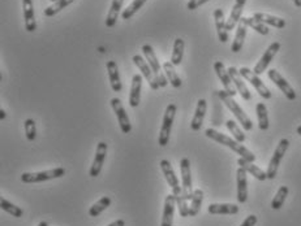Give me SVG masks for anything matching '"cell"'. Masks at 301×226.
<instances>
[{"mask_svg":"<svg viewBox=\"0 0 301 226\" xmlns=\"http://www.w3.org/2000/svg\"><path fill=\"white\" fill-rule=\"evenodd\" d=\"M225 126H227L228 130L231 131V134H234L235 139H236L237 142H240V143H244L245 142V139H247V137H245V134H244V133H242L241 129H240L239 126H237L236 121L228 120L227 122H225Z\"/></svg>","mask_w":301,"mask_h":226,"instance_id":"cell-40","label":"cell"},{"mask_svg":"<svg viewBox=\"0 0 301 226\" xmlns=\"http://www.w3.org/2000/svg\"><path fill=\"white\" fill-rule=\"evenodd\" d=\"M296 131H297V134H298V135H301V125L298 126L297 129H296Z\"/></svg>","mask_w":301,"mask_h":226,"instance_id":"cell-49","label":"cell"},{"mask_svg":"<svg viewBox=\"0 0 301 226\" xmlns=\"http://www.w3.org/2000/svg\"><path fill=\"white\" fill-rule=\"evenodd\" d=\"M293 2H295V0H293Z\"/></svg>","mask_w":301,"mask_h":226,"instance_id":"cell-51","label":"cell"},{"mask_svg":"<svg viewBox=\"0 0 301 226\" xmlns=\"http://www.w3.org/2000/svg\"><path fill=\"white\" fill-rule=\"evenodd\" d=\"M107 72H108V79H110L111 87L115 92H120L123 86H121V81H120V74H119V68L118 64L115 61H107Z\"/></svg>","mask_w":301,"mask_h":226,"instance_id":"cell-26","label":"cell"},{"mask_svg":"<svg viewBox=\"0 0 301 226\" xmlns=\"http://www.w3.org/2000/svg\"><path fill=\"white\" fill-rule=\"evenodd\" d=\"M159 165H161V171L162 173H163L164 178H166L167 183H168L170 187L172 189V194H174V195H179V194L183 191V187L179 183V179L178 177H176V174H175V171L174 168H172L171 162H170L168 160H162Z\"/></svg>","mask_w":301,"mask_h":226,"instance_id":"cell-9","label":"cell"},{"mask_svg":"<svg viewBox=\"0 0 301 226\" xmlns=\"http://www.w3.org/2000/svg\"><path fill=\"white\" fill-rule=\"evenodd\" d=\"M288 193H290V190H288L287 186H281L280 189H279L276 195L274 196L273 201H271V208H273L274 211L280 210L281 207H283V204H285L286 201V198L288 196Z\"/></svg>","mask_w":301,"mask_h":226,"instance_id":"cell-37","label":"cell"},{"mask_svg":"<svg viewBox=\"0 0 301 226\" xmlns=\"http://www.w3.org/2000/svg\"><path fill=\"white\" fill-rule=\"evenodd\" d=\"M111 108H112L114 112H115L116 118H118L119 124H120L121 131H123L124 134H129L130 131H132V125H130L129 117H128L127 112H125V109H124L120 99L118 98L111 99Z\"/></svg>","mask_w":301,"mask_h":226,"instance_id":"cell-8","label":"cell"},{"mask_svg":"<svg viewBox=\"0 0 301 226\" xmlns=\"http://www.w3.org/2000/svg\"><path fill=\"white\" fill-rule=\"evenodd\" d=\"M0 208H2L4 212L9 213V215L13 216V217H16V218H20L24 216V211L21 210L20 207L14 206V204H12L11 201H8L7 199H4V198L0 199Z\"/></svg>","mask_w":301,"mask_h":226,"instance_id":"cell-36","label":"cell"},{"mask_svg":"<svg viewBox=\"0 0 301 226\" xmlns=\"http://www.w3.org/2000/svg\"><path fill=\"white\" fill-rule=\"evenodd\" d=\"M237 164H239V167H241L242 169H245L248 173H251L254 178L258 179V181H266V179H268V173L262 171L261 168H258L257 165H254L253 161H249V160L244 159V157H240V159L237 160Z\"/></svg>","mask_w":301,"mask_h":226,"instance_id":"cell-20","label":"cell"},{"mask_svg":"<svg viewBox=\"0 0 301 226\" xmlns=\"http://www.w3.org/2000/svg\"><path fill=\"white\" fill-rule=\"evenodd\" d=\"M208 212L210 215H236L239 213V207L236 204L230 203H214L208 207Z\"/></svg>","mask_w":301,"mask_h":226,"instance_id":"cell-24","label":"cell"},{"mask_svg":"<svg viewBox=\"0 0 301 226\" xmlns=\"http://www.w3.org/2000/svg\"><path fill=\"white\" fill-rule=\"evenodd\" d=\"M7 117V115H6V111H4V109H0V120L3 121L4 118Z\"/></svg>","mask_w":301,"mask_h":226,"instance_id":"cell-46","label":"cell"},{"mask_svg":"<svg viewBox=\"0 0 301 226\" xmlns=\"http://www.w3.org/2000/svg\"><path fill=\"white\" fill-rule=\"evenodd\" d=\"M240 74L242 75V78L247 79L248 82H251V84L253 85V87L257 90V92H258V94L262 96V98L266 99V100L271 98L270 90H269L268 87L265 86V84L262 82V79L259 78L258 75H257L256 73L253 72V70H251L249 68L242 67L241 69H240Z\"/></svg>","mask_w":301,"mask_h":226,"instance_id":"cell-7","label":"cell"},{"mask_svg":"<svg viewBox=\"0 0 301 226\" xmlns=\"http://www.w3.org/2000/svg\"><path fill=\"white\" fill-rule=\"evenodd\" d=\"M208 2H210V0H189L188 4H186V8H188L189 11H194V9L200 8L202 4L208 3Z\"/></svg>","mask_w":301,"mask_h":226,"instance_id":"cell-43","label":"cell"},{"mask_svg":"<svg viewBox=\"0 0 301 226\" xmlns=\"http://www.w3.org/2000/svg\"><path fill=\"white\" fill-rule=\"evenodd\" d=\"M257 118H258V126L261 130H268L270 124H269V116H268V108L265 106V103H258L256 107Z\"/></svg>","mask_w":301,"mask_h":226,"instance_id":"cell-33","label":"cell"},{"mask_svg":"<svg viewBox=\"0 0 301 226\" xmlns=\"http://www.w3.org/2000/svg\"><path fill=\"white\" fill-rule=\"evenodd\" d=\"M124 0H114L111 9L108 11L107 18H106V26L107 28H114L116 25V21H118L119 12H120L121 7H123Z\"/></svg>","mask_w":301,"mask_h":226,"instance_id":"cell-30","label":"cell"},{"mask_svg":"<svg viewBox=\"0 0 301 226\" xmlns=\"http://www.w3.org/2000/svg\"><path fill=\"white\" fill-rule=\"evenodd\" d=\"M280 50V43L279 42H273L270 46H269V48L266 51H265V53L262 55V57L259 59V61L257 63L256 67H254L253 72L256 73L257 75L262 74V73L265 72V70L268 69L269 64L271 63V60L274 59V56L278 53V51Z\"/></svg>","mask_w":301,"mask_h":226,"instance_id":"cell-13","label":"cell"},{"mask_svg":"<svg viewBox=\"0 0 301 226\" xmlns=\"http://www.w3.org/2000/svg\"><path fill=\"white\" fill-rule=\"evenodd\" d=\"M106 155H107V145L104 142H99L97 146L96 150V157H94L93 165L90 168V172H89V176L90 177H98L101 174L102 167H103L104 159H106Z\"/></svg>","mask_w":301,"mask_h":226,"instance_id":"cell-15","label":"cell"},{"mask_svg":"<svg viewBox=\"0 0 301 226\" xmlns=\"http://www.w3.org/2000/svg\"><path fill=\"white\" fill-rule=\"evenodd\" d=\"M51 2H54V3H55V2H57V0H51Z\"/></svg>","mask_w":301,"mask_h":226,"instance_id":"cell-50","label":"cell"},{"mask_svg":"<svg viewBox=\"0 0 301 226\" xmlns=\"http://www.w3.org/2000/svg\"><path fill=\"white\" fill-rule=\"evenodd\" d=\"M253 17L257 21H259V23L265 24V25L274 26V28L276 29L286 28V20H283V18H280V17L271 16V14H268V13H261V12L254 13Z\"/></svg>","mask_w":301,"mask_h":226,"instance_id":"cell-27","label":"cell"},{"mask_svg":"<svg viewBox=\"0 0 301 226\" xmlns=\"http://www.w3.org/2000/svg\"><path fill=\"white\" fill-rule=\"evenodd\" d=\"M247 30H248V26L245 25V24L242 23L241 20H240V23L237 24L236 35H235L234 43H232V46H231L232 52L237 53L239 51H241L242 45H244V40H245V38H247Z\"/></svg>","mask_w":301,"mask_h":226,"instance_id":"cell-28","label":"cell"},{"mask_svg":"<svg viewBox=\"0 0 301 226\" xmlns=\"http://www.w3.org/2000/svg\"><path fill=\"white\" fill-rule=\"evenodd\" d=\"M184 47H185V43L181 38H176L174 43V51H172V59L171 63L178 67V65L181 64L183 61V56H184Z\"/></svg>","mask_w":301,"mask_h":226,"instance_id":"cell-31","label":"cell"},{"mask_svg":"<svg viewBox=\"0 0 301 226\" xmlns=\"http://www.w3.org/2000/svg\"><path fill=\"white\" fill-rule=\"evenodd\" d=\"M141 89H142V75L135 74L132 78V86L129 92V106L137 108L141 100Z\"/></svg>","mask_w":301,"mask_h":226,"instance_id":"cell-18","label":"cell"},{"mask_svg":"<svg viewBox=\"0 0 301 226\" xmlns=\"http://www.w3.org/2000/svg\"><path fill=\"white\" fill-rule=\"evenodd\" d=\"M133 63L137 65L138 69H140L141 73H142V75H144L145 78H146L149 86L152 87L153 90L159 89V85H158L157 78H155V75H154V73H153L152 68H150V65L147 64V63L145 61L144 59H142V56H140V55L133 56Z\"/></svg>","mask_w":301,"mask_h":226,"instance_id":"cell-14","label":"cell"},{"mask_svg":"<svg viewBox=\"0 0 301 226\" xmlns=\"http://www.w3.org/2000/svg\"><path fill=\"white\" fill-rule=\"evenodd\" d=\"M147 0H133L132 3L128 6L127 9H124L123 13H121V17H123V20H129L130 17L135 16L136 13L138 12V9L141 8V7L144 6L145 3H146Z\"/></svg>","mask_w":301,"mask_h":226,"instance_id":"cell-39","label":"cell"},{"mask_svg":"<svg viewBox=\"0 0 301 226\" xmlns=\"http://www.w3.org/2000/svg\"><path fill=\"white\" fill-rule=\"evenodd\" d=\"M111 206V199L108 196H103L101 200H98L97 203H94L93 206L90 207V210H89V216L90 217H97V216L101 215L103 211H106L108 207Z\"/></svg>","mask_w":301,"mask_h":226,"instance_id":"cell-34","label":"cell"},{"mask_svg":"<svg viewBox=\"0 0 301 226\" xmlns=\"http://www.w3.org/2000/svg\"><path fill=\"white\" fill-rule=\"evenodd\" d=\"M248 172L242 169L241 167L236 171V181H237V201L240 204H244L248 200Z\"/></svg>","mask_w":301,"mask_h":226,"instance_id":"cell-17","label":"cell"},{"mask_svg":"<svg viewBox=\"0 0 301 226\" xmlns=\"http://www.w3.org/2000/svg\"><path fill=\"white\" fill-rule=\"evenodd\" d=\"M74 0H57L52 6L47 7V8L45 9V16L46 17H52L55 16L57 13H59L62 9H64L65 7H68L69 4L73 3Z\"/></svg>","mask_w":301,"mask_h":226,"instance_id":"cell-38","label":"cell"},{"mask_svg":"<svg viewBox=\"0 0 301 226\" xmlns=\"http://www.w3.org/2000/svg\"><path fill=\"white\" fill-rule=\"evenodd\" d=\"M38 226H48V223L46 222V221H41V222L38 223Z\"/></svg>","mask_w":301,"mask_h":226,"instance_id":"cell-48","label":"cell"},{"mask_svg":"<svg viewBox=\"0 0 301 226\" xmlns=\"http://www.w3.org/2000/svg\"><path fill=\"white\" fill-rule=\"evenodd\" d=\"M124 225H125V221L121 220V218H120V220L114 221V222L110 223V225H108V226H124Z\"/></svg>","mask_w":301,"mask_h":226,"instance_id":"cell-45","label":"cell"},{"mask_svg":"<svg viewBox=\"0 0 301 226\" xmlns=\"http://www.w3.org/2000/svg\"><path fill=\"white\" fill-rule=\"evenodd\" d=\"M293 3H295V6L297 7V8H301V0H295Z\"/></svg>","mask_w":301,"mask_h":226,"instance_id":"cell-47","label":"cell"},{"mask_svg":"<svg viewBox=\"0 0 301 226\" xmlns=\"http://www.w3.org/2000/svg\"><path fill=\"white\" fill-rule=\"evenodd\" d=\"M268 75H269V78H270L271 81H273L274 84H275L276 86L280 89V91L285 94L286 98H287L288 100H295L296 99L295 90H293L292 86H291V85L288 84L287 81H286L285 77H283L280 73L276 72L275 69H270L268 72Z\"/></svg>","mask_w":301,"mask_h":226,"instance_id":"cell-10","label":"cell"},{"mask_svg":"<svg viewBox=\"0 0 301 226\" xmlns=\"http://www.w3.org/2000/svg\"><path fill=\"white\" fill-rule=\"evenodd\" d=\"M192 204L189 206V216L194 217L197 216L198 212L201 210V206H202L203 201V191L202 190H194L193 196H192Z\"/></svg>","mask_w":301,"mask_h":226,"instance_id":"cell-32","label":"cell"},{"mask_svg":"<svg viewBox=\"0 0 301 226\" xmlns=\"http://www.w3.org/2000/svg\"><path fill=\"white\" fill-rule=\"evenodd\" d=\"M228 73H230V75H231L232 82H234L235 87H236L237 92L241 95V98L244 99V100H251L252 99L251 92H249L247 85H245L242 75L240 74V70H237L235 67H230L228 68Z\"/></svg>","mask_w":301,"mask_h":226,"instance_id":"cell-16","label":"cell"},{"mask_svg":"<svg viewBox=\"0 0 301 226\" xmlns=\"http://www.w3.org/2000/svg\"><path fill=\"white\" fill-rule=\"evenodd\" d=\"M214 70H215V73H217L218 78H219L220 82H222V85H223V87H224L225 91H227L231 96L236 95L237 94L236 87H235L234 82H232V78H231V75H230V73H228V69H225L224 64H223L222 61H215L214 63Z\"/></svg>","mask_w":301,"mask_h":226,"instance_id":"cell-12","label":"cell"},{"mask_svg":"<svg viewBox=\"0 0 301 226\" xmlns=\"http://www.w3.org/2000/svg\"><path fill=\"white\" fill-rule=\"evenodd\" d=\"M65 176L64 168H55L50 171L35 172V173H23L21 174V181L24 183H40V182L50 181V179L62 178Z\"/></svg>","mask_w":301,"mask_h":226,"instance_id":"cell-3","label":"cell"},{"mask_svg":"<svg viewBox=\"0 0 301 226\" xmlns=\"http://www.w3.org/2000/svg\"><path fill=\"white\" fill-rule=\"evenodd\" d=\"M141 51L144 52L145 57H146V60L149 61V65H150V68H152L153 73H154L155 78H157V82H158V85H159V87H166L167 84H168V79H167V77L163 74V72L161 70V65H159V61H158V59H157V55H155V52H154V48H153L150 45H144L142 46V48H141Z\"/></svg>","mask_w":301,"mask_h":226,"instance_id":"cell-5","label":"cell"},{"mask_svg":"<svg viewBox=\"0 0 301 226\" xmlns=\"http://www.w3.org/2000/svg\"><path fill=\"white\" fill-rule=\"evenodd\" d=\"M256 223H257V216L251 215V216H248V217L245 218L244 222H242L240 226H254Z\"/></svg>","mask_w":301,"mask_h":226,"instance_id":"cell-44","label":"cell"},{"mask_svg":"<svg viewBox=\"0 0 301 226\" xmlns=\"http://www.w3.org/2000/svg\"><path fill=\"white\" fill-rule=\"evenodd\" d=\"M214 20H215V28H217L218 36H219V40L222 43L228 42V30H227V21L224 20V14L220 8L215 9L214 11Z\"/></svg>","mask_w":301,"mask_h":226,"instance_id":"cell-22","label":"cell"},{"mask_svg":"<svg viewBox=\"0 0 301 226\" xmlns=\"http://www.w3.org/2000/svg\"><path fill=\"white\" fill-rule=\"evenodd\" d=\"M288 147H290V140L286 139V138L280 139L278 147L274 151V155L273 157H271L270 162H269L268 172H266V173H268V179H274L276 177L279 164H280L281 159H283V156L286 155V152H287Z\"/></svg>","mask_w":301,"mask_h":226,"instance_id":"cell-6","label":"cell"},{"mask_svg":"<svg viewBox=\"0 0 301 226\" xmlns=\"http://www.w3.org/2000/svg\"><path fill=\"white\" fill-rule=\"evenodd\" d=\"M180 172L181 182H183V193L188 200H192L194 191H192V173H191V161L188 157H183L180 160Z\"/></svg>","mask_w":301,"mask_h":226,"instance_id":"cell-11","label":"cell"},{"mask_svg":"<svg viewBox=\"0 0 301 226\" xmlns=\"http://www.w3.org/2000/svg\"><path fill=\"white\" fill-rule=\"evenodd\" d=\"M176 104H168L164 112L163 124L161 126V133H159V138H158V143L161 145V147H166L168 145L170 135H171L172 124H174L175 115H176Z\"/></svg>","mask_w":301,"mask_h":226,"instance_id":"cell-4","label":"cell"},{"mask_svg":"<svg viewBox=\"0 0 301 226\" xmlns=\"http://www.w3.org/2000/svg\"><path fill=\"white\" fill-rule=\"evenodd\" d=\"M175 207H176V195H174V194H170V195L166 196V200H164L163 217H162V225L161 226H172Z\"/></svg>","mask_w":301,"mask_h":226,"instance_id":"cell-19","label":"cell"},{"mask_svg":"<svg viewBox=\"0 0 301 226\" xmlns=\"http://www.w3.org/2000/svg\"><path fill=\"white\" fill-rule=\"evenodd\" d=\"M241 21L245 24L247 26H249V28H252L253 30H256L257 33H259L261 35H268L269 34V28L265 24L259 23V21H257L254 17H241Z\"/></svg>","mask_w":301,"mask_h":226,"instance_id":"cell-35","label":"cell"},{"mask_svg":"<svg viewBox=\"0 0 301 226\" xmlns=\"http://www.w3.org/2000/svg\"><path fill=\"white\" fill-rule=\"evenodd\" d=\"M176 206L179 208V213H180L181 217H188L189 216V206H188V199L184 195V193L181 191L179 195H176Z\"/></svg>","mask_w":301,"mask_h":226,"instance_id":"cell-41","label":"cell"},{"mask_svg":"<svg viewBox=\"0 0 301 226\" xmlns=\"http://www.w3.org/2000/svg\"><path fill=\"white\" fill-rule=\"evenodd\" d=\"M24 126H25L26 138H28V140L33 142V140L35 139V137H37V128H35V121H34L33 118H28V120H25Z\"/></svg>","mask_w":301,"mask_h":226,"instance_id":"cell-42","label":"cell"},{"mask_svg":"<svg viewBox=\"0 0 301 226\" xmlns=\"http://www.w3.org/2000/svg\"><path fill=\"white\" fill-rule=\"evenodd\" d=\"M163 70L167 75V79H168L170 84L175 87V89H179L181 87V78L179 77V74L175 70V65L172 63L166 61L163 64Z\"/></svg>","mask_w":301,"mask_h":226,"instance_id":"cell-29","label":"cell"},{"mask_svg":"<svg viewBox=\"0 0 301 226\" xmlns=\"http://www.w3.org/2000/svg\"><path fill=\"white\" fill-rule=\"evenodd\" d=\"M205 135L208 138H210V139H213V140H215V142L220 143V145L225 146V147L231 148L234 152H236L237 155H240V156L244 157V159L249 160V161L254 162V160H256V155H254L253 152H251V151L248 150L247 147H244L241 143L237 142L236 139H232V138L227 137L225 134H222V133L217 131L215 129H211V128L206 129Z\"/></svg>","mask_w":301,"mask_h":226,"instance_id":"cell-1","label":"cell"},{"mask_svg":"<svg viewBox=\"0 0 301 226\" xmlns=\"http://www.w3.org/2000/svg\"><path fill=\"white\" fill-rule=\"evenodd\" d=\"M218 92V96H219L220 100L223 101V103L225 104V107H227L230 111L232 112L235 115V117H236V120L239 121L240 124H241L242 128L245 129L247 131L252 130V128H253V124H252V120L249 117H248V115L245 113L244 111L241 109V107L239 106V104L236 103V101L234 100V96H231L230 94H228L225 90H219Z\"/></svg>","mask_w":301,"mask_h":226,"instance_id":"cell-2","label":"cell"},{"mask_svg":"<svg viewBox=\"0 0 301 226\" xmlns=\"http://www.w3.org/2000/svg\"><path fill=\"white\" fill-rule=\"evenodd\" d=\"M206 109H208V103H206L205 99H200L197 103V108H196V113H194V117L191 124V129L193 131H198L202 128L203 118H205L206 115Z\"/></svg>","mask_w":301,"mask_h":226,"instance_id":"cell-25","label":"cell"},{"mask_svg":"<svg viewBox=\"0 0 301 226\" xmlns=\"http://www.w3.org/2000/svg\"><path fill=\"white\" fill-rule=\"evenodd\" d=\"M24 7V17H25V29L29 33H33L37 29L35 23V16H34L33 0H23Z\"/></svg>","mask_w":301,"mask_h":226,"instance_id":"cell-21","label":"cell"},{"mask_svg":"<svg viewBox=\"0 0 301 226\" xmlns=\"http://www.w3.org/2000/svg\"><path fill=\"white\" fill-rule=\"evenodd\" d=\"M245 3H247V0H236V2H235L234 7H232L231 14H230V18H228L227 24H225L228 31L232 30V29L240 23V20H241V14L242 11H244Z\"/></svg>","mask_w":301,"mask_h":226,"instance_id":"cell-23","label":"cell"}]
</instances>
